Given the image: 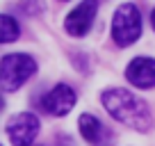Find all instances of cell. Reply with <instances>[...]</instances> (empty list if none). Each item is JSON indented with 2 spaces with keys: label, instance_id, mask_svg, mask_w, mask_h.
<instances>
[{
  "label": "cell",
  "instance_id": "obj_1",
  "mask_svg": "<svg viewBox=\"0 0 155 146\" xmlns=\"http://www.w3.org/2000/svg\"><path fill=\"white\" fill-rule=\"evenodd\" d=\"M101 103L112 114V119H116L119 123L132 128V130L148 132L153 128V114H150L148 103L144 98L135 96L132 91H128V89L123 87L105 89L101 94Z\"/></svg>",
  "mask_w": 155,
  "mask_h": 146
},
{
  "label": "cell",
  "instance_id": "obj_2",
  "mask_svg": "<svg viewBox=\"0 0 155 146\" xmlns=\"http://www.w3.org/2000/svg\"><path fill=\"white\" fill-rule=\"evenodd\" d=\"M37 73V62L25 53H9L0 59V87L5 91L21 89Z\"/></svg>",
  "mask_w": 155,
  "mask_h": 146
},
{
  "label": "cell",
  "instance_id": "obj_3",
  "mask_svg": "<svg viewBox=\"0 0 155 146\" xmlns=\"http://www.w3.org/2000/svg\"><path fill=\"white\" fill-rule=\"evenodd\" d=\"M141 12L132 2H123L112 18V39L116 41V46L128 48L141 37Z\"/></svg>",
  "mask_w": 155,
  "mask_h": 146
},
{
  "label": "cell",
  "instance_id": "obj_4",
  "mask_svg": "<svg viewBox=\"0 0 155 146\" xmlns=\"http://www.w3.org/2000/svg\"><path fill=\"white\" fill-rule=\"evenodd\" d=\"M39 123L37 114L32 112H18L7 121V135L14 146H32V141L39 135Z\"/></svg>",
  "mask_w": 155,
  "mask_h": 146
},
{
  "label": "cell",
  "instance_id": "obj_5",
  "mask_svg": "<svg viewBox=\"0 0 155 146\" xmlns=\"http://www.w3.org/2000/svg\"><path fill=\"white\" fill-rule=\"evenodd\" d=\"M75 103H78L75 89L64 85V82H59L44 96L41 107H44L48 114H53V117H66L73 107H75Z\"/></svg>",
  "mask_w": 155,
  "mask_h": 146
},
{
  "label": "cell",
  "instance_id": "obj_6",
  "mask_svg": "<svg viewBox=\"0 0 155 146\" xmlns=\"http://www.w3.org/2000/svg\"><path fill=\"white\" fill-rule=\"evenodd\" d=\"M96 12H98V0H82L73 12H68L66 21H64L66 32L73 34V37H84L91 30Z\"/></svg>",
  "mask_w": 155,
  "mask_h": 146
},
{
  "label": "cell",
  "instance_id": "obj_7",
  "mask_svg": "<svg viewBox=\"0 0 155 146\" xmlns=\"http://www.w3.org/2000/svg\"><path fill=\"white\" fill-rule=\"evenodd\" d=\"M126 78L130 85L139 89L155 87V59L153 57H135L126 68Z\"/></svg>",
  "mask_w": 155,
  "mask_h": 146
},
{
  "label": "cell",
  "instance_id": "obj_8",
  "mask_svg": "<svg viewBox=\"0 0 155 146\" xmlns=\"http://www.w3.org/2000/svg\"><path fill=\"white\" fill-rule=\"evenodd\" d=\"M78 126H80V132H82V137L87 139V144H91V146H107L105 139L112 141L110 130H107L94 114L84 112L82 117H80V121H78Z\"/></svg>",
  "mask_w": 155,
  "mask_h": 146
},
{
  "label": "cell",
  "instance_id": "obj_9",
  "mask_svg": "<svg viewBox=\"0 0 155 146\" xmlns=\"http://www.w3.org/2000/svg\"><path fill=\"white\" fill-rule=\"evenodd\" d=\"M21 37V25L14 16L0 14V44H12Z\"/></svg>",
  "mask_w": 155,
  "mask_h": 146
},
{
  "label": "cell",
  "instance_id": "obj_10",
  "mask_svg": "<svg viewBox=\"0 0 155 146\" xmlns=\"http://www.w3.org/2000/svg\"><path fill=\"white\" fill-rule=\"evenodd\" d=\"M150 23H153V30H155V9L150 12Z\"/></svg>",
  "mask_w": 155,
  "mask_h": 146
},
{
  "label": "cell",
  "instance_id": "obj_11",
  "mask_svg": "<svg viewBox=\"0 0 155 146\" xmlns=\"http://www.w3.org/2000/svg\"><path fill=\"white\" fill-rule=\"evenodd\" d=\"M5 107V98H2V94H0V110Z\"/></svg>",
  "mask_w": 155,
  "mask_h": 146
},
{
  "label": "cell",
  "instance_id": "obj_12",
  "mask_svg": "<svg viewBox=\"0 0 155 146\" xmlns=\"http://www.w3.org/2000/svg\"><path fill=\"white\" fill-rule=\"evenodd\" d=\"M0 146H2V144H0Z\"/></svg>",
  "mask_w": 155,
  "mask_h": 146
}]
</instances>
